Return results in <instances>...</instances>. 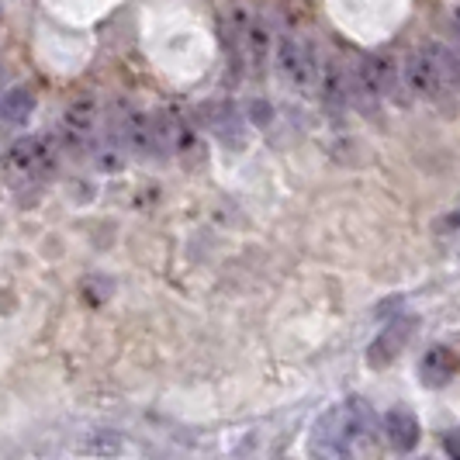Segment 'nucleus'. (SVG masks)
Masks as SVG:
<instances>
[{
  "instance_id": "nucleus-1",
  "label": "nucleus",
  "mask_w": 460,
  "mask_h": 460,
  "mask_svg": "<svg viewBox=\"0 0 460 460\" xmlns=\"http://www.w3.org/2000/svg\"><path fill=\"white\" fill-rule=\"evenodd\" d=\"M56 146H59V136H22L18 142H11L4 149V160H0L7 181L22 184V181H35V177L52 173V166L59 160Z\"/></svg>"
},
{
  "instance_id": "nucleus-2",
  "label": "nucleus",
  "mask_w": 460,
  "mask_h": 460,
  "mask_svg": "<svg viewBox=\"0 0 460 460\" xmlns=\"http://www.w3.org/2000/svg\"><path fill=\"white\" fill-rule=\"evenodd\" d=\"M405 84L412 87L415 97L437 101L447 93V73H443V46L439 42H422L409 52L405 59Z\"/></svg>"
},
{
  "instance_id": "nucleus-3",
  "label": "nucleus",
  "mask_w": 460,
  "mask_h": 460,
  "mask_svg": "<svg viewBox=\"0 0 460 460\" xmlns=\"http://www.w3.org/2000/svg\"><path fill=\"white\" fill-rule=\"evenodd\" d=\"M274 66L280 73V80L295 91H308L319 80V56L312 42H301L295 35H284L274 49Z\"/></svg>"
},
{
  "instance_id": "nucleus-4",
  "label": "nucleus",
  "mask_w": 460,
  "mask_h": 460,
  "mask_svg": "<svg viewBox=\"0 0 460 460\" xmlns=\"http://www.w3.org/2000/svg\"><path fill=\"white\" fill-rule=\"evenodd\" d=\"M97 128H101V111L91 97H76L63 111L59 121V146L66 153H87L97 142Z\"/></svg>"
},
{
  "instance_id": "nucleus-5",
  "label": "nucleus",
  "mask_w": 460,
  "mask_h": 460,
  "mask_svg": "<svg viewBox=\"0 0 460 460\" xmlns=\"http://www.w3.org/2000/svg\"><path fill=\"white\" fill-rule=\"evenodd\" d=\"M312 454L315 457H346L353 454V439L346 429V405H332L312 429Z\"/></svg>"
},
{
  "instance_id": "nucleus-6",
  "label": "nucleus",
  "mask_w": 460,
  "mask_h": 460,
  "mask_svg": "<svg viewBox=\"0 0 460 460\" xmlns=\"http://www.w3.org/2000/svg\"><path fill=\"white\" fill-rule=\"evenodd\" d=\"M415 325L419 323H415L412 315H402V319H394V323L385 325L367 349V367L381 370V367H388V364H394L398 353H405L409 340L415 336Z\"/></svg>"
},
{
  "instance_id": "nucleus-7",
  "label": "nucleus",
  "mask_w": 460,
  "mask_h": 460,
  "mask_svg": "<svg viewBox=\"0 0 460 460\" xmlns=\"http://www.w3.org/2000/svg\"><path fill=\"white\" fill-rule=\"evenodd\" d=\"M111 136L125 146V153L153 156V115L142 108H121Z\"/></svg>"
},
{
  "instance_id": "nucleus-8",
  "label": "nucleus",
  "mask_w": 460,
  "mask_h": 460,
  "mask_svg": "<svg viewBox=\"0 0 460 460\" xmlns=\"http://www.w3.org/2000/svg\"><path fill=\"white\" fill-rule=\"evenodd\" d=\"M419 374H422V381L429 388H443L460 374V353H454L450 346H433V349H426Z\"/></svg>"
},
{
  "instance_id": "nucleus-9",
  "label": "nucleus",
  "mask_w": 460,
  "mask_h": 460,
  "mask_svg": "<svg viewBox=\"0 0 460 460\" xmlns=\"http://www.w3.org/2000/svg\"><path fill=\"white\" fill-rule=\"evenodd\" d=\"M385 437L398 454H412L419 447V437H422V426H419L412 409H392L385 415Z\"/></svg>"
},
{
  "instance_id": "nucleus-10",
  "label": "nucleus",
  "mask_w": 460,
  "mask_h": 460,
  "mask_svg": "<svg viewBox=\"0 0 460 460\" xmlns=\"http://www.w3.org/2000/svg\"><path fill=\"white\" fill-rule=\"evenodd\" d=\"M243 49H246V56H250L256 73L267 66V52H270V24H267V18L246 22V28H243Z\"/></svg>"
},
{
  "instance_id": "nucleus-11",
  "label": "nucleus",
  "mask_w": 460,
  "mask_h": 460,
  "mask_svg": "<svg viewBox=\"0 0 460 460\" xmlns=\"http://www.w3.org/2000/svg\"><path fill=\"white\" fill-rule=\"evenodd\" d=\"M35 111V93L28 87H11L0 93V121L4 125H24Z\"/></svg>"
},
{
  "instance_id": "nucleus-12",
  "label": "nucleus",
  "mask_w": 460,
  "mask_h": 460,
  "mask_svg": "<svg viewBox=\"0 0 460 460\" xmlns=\"http://www.w3.org/2000/svg\"><path fill=\"white\" fill-rule=\"evenodd\" d=\"M319 84H323V101L329 108H343L349 104V97H346V69L340 63H325L319 66Z\"/></svg>"
},
{
  "instance_id": "nucleus-13",
  "label": "nucleus",
  "mask_w": 460,
  "mask_h": 460,
  "mask_svg": "<svg viewBox=\"0 0 460 460\" xmlns=\"http://www.w3.org/2000/svg\"><path fill=\"white\" fill-rule=\"evenodd\" d=\"M121 156H125V146L111 136L108 142H101L97 160H93V163H97V170H101V173H115V170H121V166H125V160H121Z\"/></svg>"
},
{
  "instance_id": "nucleus-14",
  "label": "nucleus",
  "mask_w": 460,
  "mask_h": 460,
  "mask_svg": "<svg viewBox=\"0 0 460 460\" xmlns=\"http://www.w3.org/2000/svg\"><path fill=\"white\" fill-rule=\"evenodd\" d=\"M443 73H447V87L460 93V49L443 46Z\"/></svg>"
},
{
  "instance_id": "nucleus-15",
  "label": "nucleus",
  "mask_w": 460,
  "mask_h": 460,
  "mask_svg": "<svg viewBox=\"0 0 460 460\" xmlns=\"http://www.w3.org/2000/svg\"><path fill=\"white\" fill-rule=\"evenodd\" d=\"M450 35H454V42H457V49H460V4L450 11Z\"/></svg>"
},
{
  "instance_id": "nucleus-16",
  "label": "nucleus",
  "mask_w": 460,
  "mask_h": 460,
  "mask_svg": "<svg viewBox=\"0 0 460 460\" xmlns=\"http://www.w3.org/2000/svg\"><path fill=\"white\" fill-rule=\"evenodd\" d=\"M447 450H450L454 457H460V433H450V437H447Z\"/></svg>"
},
{
  "instance_id": "nucleus-17",
  "label": "nucleus",
  "mask_w": 460,
  "mask_h": 460,
  "mask_svg": "<svg viewBox=\"0 0 460 460\" xmlns=\"http://www.w3.org/2000/svg\"><path fill=\"white\" fill-rule=\"evenodd\" d=\"M4 76H7V69H4V63H0V87H4Z\"/></svg>"
},
{
  "instance_id": "nucleus-18",
  "label": "nucleus",
  "mask_w": 460,
  "mask_h": 460,
  "mask_svg": "<svg viewBox=\"0 0 460 460\" xmlns=\"http://www.w3.org/2000/svg\"><path fill=\"white\" fill-rule=\"evenodd\" d=\"M0 24H4V11H0Z\"/></svg>"
}]
</instances>
